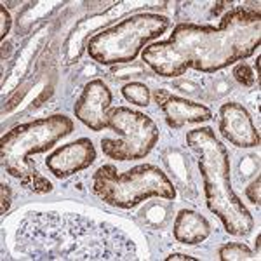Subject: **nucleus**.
I'll use <instances>...</instances> for the list:
<instances>
[{
	"label": "nucleus",
	"mask_w": 261,
	"mask_h": 261,
	"mask_svg": "<svg viewBox=\"0 0 261 261\" xmlns=\"http://www.w3.org/2000/svg\"><path fill=\"white\" fill-rule=\"evenodd\" d=\"M209 233H211V225L202 214L192 211V209H181L176 214L172 235L178 242L195 246V244L204 242L209 237Z\"/></svg>",
	"instance_id": "obj_12"
},
{
	"label": "nucleus",
	"mask_w": 261,
	"mask_h": 261,
	"mask_svg": "<svg viewBox=\"0 0 261 261\" xmlns=\"http://www.w3.org/2000/svg\"><path fill=\"white\" fill-rule=\"evenodd\" d=\"M16 251L39 261H129L133 239L110 223L71 213H28L16 230Z\"/></svg>",
	"instance_id": "obj_2"
},
{
	"label": "nucleus",
	"mask_w": 261,
	"mask_h": 261,
	"mask_svg": "<svg viewBox=\"0 0 261 261\" xmlns=\"http://www.w3.org/2000/svg\"><path fill=\"white\" fill-rule=\"evenodd\" d=\"M259 192H261V178H259V176H256V179L246 188V197L256 205V207H259V204H261V202H259V199H261Z\"/></svg>",
	"instance_id": "obj_16"
},
{
	"label": "nucleus",
	"mask_w": 261,
	"mask_h": 261,
	"mask_svg": "<svg viewBox=\"0 0 261 261\" xmlns=\"http://www.w3.org/2000/svg\"><path fill=\"white\" fill-rule=\"evenodd\" d=\"M122 96L133 105L138 107H148L150 105V89L141 82H129L122 87Z\"/></svg>",
	"instance_id": "obj_13"
},
{
	"label": "nucleus",
	"mask_w": 261,
	"mask_h": 261,
	"mask_svg": "<svg viewBox=\"0 0 261 261\" xmlns=\"http://www.w3.org/2000/svg\"><path fill=\"white\" fill-rule=\"evenodd\" d=\"M218 254H220V259H223V261H242V259L254 258V252L242 242L225 244V246L220 247Z\"/></svg>",
	"instance_id": "obj_14"
},
{
	"label": "nucleus",
	"mask_w": 261,
	"mask_h": 261,
	"mask_svg": "<svg viewBox=\"0 0 261 261\" xmlns=\"http://www.w3.org/2000/svg\"><path fill=\"white\" fill-rule=\"evenodd\" d=\"M166 259L167 261H176V259H179V261H193L195 258H193V256H188V254H179V252H176V254H169Z\"/></svg>",
	"instance_id": "obj_19"
},
{
	"label": "nucleus",
	"mask_w": 261,
	"mask_h": 261,
	"mask_svg": "<svg viewBox=\"0 0 261 261\" xmlns=\"http://www.w3.org/2000/svg\"><path fill=\"white\" fill-rule=\"evenodd\" d=\"M0 18H2V27H0V39L6 40L7 33L11 32V24H12V19H11V14L6 11V6H0Z\"/></svg>",
	"instance_id": "obj_17"
},
{
	"label": "nucleus",
	"mask_w": 261,
	"mask_h": 261,
	"mask_svg": "<svg viewBox=\"0 0 261 261\" xmlns=\"http://www.w3.org/2000/svg\"><path fill=\"white\" fill-rule=\"evenodd\" d=\"M164 115H166L167 125L172 129H181L185 124H200L213 119V112L207 107L195 101L179 98V96H169L161 105Z\"/></svg>",
	"instance_id": "obj_11"
},
{
	"label": "nucleus",
	"mask_w": 261,
	"mask_h": 261,
	"mask_svg": "<svg viewBox=\"0 0 261 261\" xmlns=\"http://www.w3.org/2000/svg\"><path fill=\"white\" fill-rule=\"evenodd\" d=\"M0 192H2V197H0V213L6 214L7 211H9L11 207V199H12V193H11V187L6 183L0 185Z\"/></svg>",
	"instance_id": "obj_18"
},
{
	"label": "nucleus",
	"mask_w": 261,
	"mask_h": 261,
	"mask_svg": "<svg viewBox=\"0 0 261 261\" xmlns=\"http://www.w3.org/2000/svg\"><path fill=\"white\" fill-rule=\"evenodd\" d=\"M187 145L199 157V169L204 179L205 204L221 220L225 230L244 237L254 228L251 213L237 197L230 183L228 150L218 140L211 127H199L187 134Z\"/></svg>",
	"instance_id": "obj_3"
},
{
	"label": "nucleus",
	"mask_w": 261,
	"mask_h": 261,
	"mask_svg": "<svg viewBox=\"0 0 261 261\" xmlns=\"http://www.w3.org/2000/svg\"><path fill=\"white\" fill-rule=\"evenodd\" d=\"M233 77H235V81H237L239 84H242V86H246V87L254 86V81H256V75L252 73L251 66L247 65V63H244V61H241L233 68Z\"/></svg>",
	"instance_id": "obj_15"
},
{
	"label": "nucleus",
	"mask_w": 261,
	"mask_h": 261,
	"mask_svg": "<svg viewBox=\"0 0 261 261\" xmlns=\"http://www.w3.org/2000/svg\"><path fill=\"white\" fill-rule=\"evenodd\" d=\"M75 124L66 115H50L7 130L0 140L2 169L23 185L24 190L44 195L53 190V183L37 169L32 157L53 148L61 138L73 133Z\"/></svg>",
	"instance_id": "obj_4"
},
{
	"label": "nucleus",
	"mask_w": 261,
	"mask_h": 261,
	"mask_svg": "<svg viewBox=\"0 0 261 261\" xmlns=\"http://www.w3.org/2000/svg\"><path fill=\"white\" fill-rule=\"evenodd\" d=\"M259 242H261V235L256 237V251H259Z\"/></svg>",
	"instance_id": "obj_21"
},
{
	"label": "nucleus",
	"mask_w": 261,
	"mask_h": 261,
	"mask_svg": "<svg viewBox=\"0 0 261 261\" xmlns=\"http://www.w3.org/2000/svg\"><path fill=\"white\" fill-rule=\"evenodd\" d=\"M91 190L105 204L120 209H133L150 197L172 200L176 188L161 167L141 164L133 169L119 172L115 166H101L92 174Z\"/></svg>",
	"instance_id": "obj_5"
},
{
	"label": "nucleus",
	"mask_w": 261,
	"mask_h": 261,
	"mask_svg": "<svg viewBox=\"0 0 261 261\" xmlns=\"http://www.w3.org/2000/svg\"><path fill=\"white\" fill-rule=\"evenodd\" d=\"M169 28V19L161 14L140 12L115 27L96 33L87 42V53L99 65L133 63L148 42L159 39Z\"/></svg>",
	"instance_id": "obj_6"
},
{
	"label": "nucleus",
	"mask_w": 261,
	"mask_h": 261,
	"mask_svg": "<svg viewBox=\"0 0 261 261\" xmlns=\"http://www.w3.org/2000/svg\"><path fill=\"white\" fill-rule=\"evenodd\" d=\"M169 96H171V92H169V91L161 89V91L155 92V101H157V105H162L164 101H166L167 98H169Z\"/></svg>",
	"instance_id": "obj_20"
},
{
	"label": "nucleus",
	"mask_w": 261,
	"mask_h": 261,
	"mask_svg": "<svg viewBox=\"0 0 261 261\" xmlns=\"http://www.w3.org/2000/svg\"><path fill=\"white\" fill-rule=\"evenodd\" d=\"M259 42V11L237 7L226 12L216 28L179 23L169 40L145 47L141 58L162 77H179L188 68L214 73L252 56Z\"/></svg>",
	"instance_id": "obj_1"
},
{
	"label": "nucleus",
	"mask_w": 261,
	"mask_h": 261,
	"mask_svg": "<svg viewBox=\"0 0 261 261\" xmlns=\"http://www.w3.org/2000/svg\"><path fill=\"white\" fill-rule=\"evenodd\" d=\"M113 96L108 86L99 79L87 82L81 98L73 107V113L91 130H103L108 127V112L112 108Z\"/></svg>",
	"instance_id": "obj_8"
},
{
	"label": "nucleus",
	"mask_w": 261,
	"mask_h": 261,
	"mask_svg": "<svg viewBox=\"0 0 261 261\" xmlns=\"http://www.w3.org/2000/svg\"><path fill=\"white\" fill-rule=\"evenodd\" d=\"M220 133L239 148H254L259 145V133L252 124L249 112L241 103L231 101L220 108Z\"/></svg>",
	"instance_id": "obj_10"
},
{
	"label": "nucleus",
	"mask_w": 261,
	"mask_h": 261,
	"mask_svg": "<svg viewBox=\"0 0 261 261\" xmlns=\"http://www.w3.org/2000/svg\"><path fill=\"white\" fill-rule=\"evenodd\" d=\"M96 161V148L89 138H81L56 148L45 159V166L53 176L65 179L91 166Z\"/></svg>",
	"instance_id": "obj_9"
},
{
	"label": "nucleus",
	"mask_w": 261,
	"mask_h": 261,
	"mask_svg": "<svg viewBox=\"0 0 261 261\" xmlns=\"http://www.w3.org/2000/svg\"><path fill=\"white\" fill-rule=\"evenodd\" d=\"M108 127L122 138H103L101 150L108 159L120 162L146 157L161 136L159 125L148 115L127 107H117L108 112Z\"/></svg>",
	"instance_id": "obj_7"
}]
</instances>
